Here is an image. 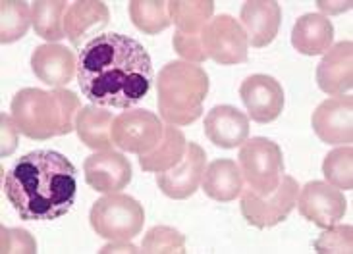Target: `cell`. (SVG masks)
<instances>
[{"label": "cell", "mask_w": 353, "mask_h": 254, "mask_svg": "<svg viewBox=\"0 0 353 254\" xmlns=\"http://www.w3.org/2000/svg\"><path fill=\"white\" fill-rule=\"evenodd\" d=\"M77 83L97 106L134 108L153 85L151 56L141 43L120 33H101L77 56Z\"/></svg>", "instance_id": "6da1fadb"}, {"label": "cell", "mask_w": 353, "mask_h": 254, "mask_svg": "<svg viewBox=\"0 0 353 254\" xmlns=\"http://www.w3.org/2000/svg\"><path fill=\"white\" fill-rule=\"evenodd\" d=\"M76 166L57 151H33L4 173V195L26 222H52L76 204Z\"/></svg>", "instance_id": "7a4b0ae2"}, {"label": "cell", "mask_w": 353, "mask_h": 254, "mask_svg": "<svg viewBox=\"0 0 353 254\" xmlns=\"http://www.w3.org/2000/svg\"><path fill=\"white\" fill-rule=\"evenodd\" d=\"M79 110L81 103L72 91H43L33 87L18 91L10 106L19 133L33 141H48L74 131Z\"/></svg>", "instance_id": "3957f363"}, {"label": "cell", "mask_w": 353, "mask_h": 254, "mask_svg": "<svg viewBox=\"0 0 353 254\" xmlns=\"http://www.w3.org/2000/svg\"><path fill=\"white\" fill-rule=\"evenodd\" d=\"M209 76L197 64L174 60L157 76V106L170 125H190L199 120L209 94Z\"/></svg>", "instance_id": "277c9868"}, {"label": "cell", "mask_w": 353, "mask_h": 254, "mask_svg": "<svg viewBox=\"0 0 353 254\" xmlns=\"http://www.w3.org/2000/svg\"><path fill=\"white\" fill-rule=\"evenodd\" d=\"M89 224L97 235L108 241H132L145 224L143 207L130 195L108 193L93 202Z\"/></svg>", "instance_id": "5b68a950"}, {"label": "cell", "mask_w": 353, "mask_h": 254, "mask_svg": "<svg viewBox=\"0 0 353 254\" xmlns=\"http://www.w3.org/2000/svg\"><path fill=\"white\" fill-rule=\"evenodd\" d=\"M239 169L248 187L257 195H268L278 187L284 176V156L276 142L267 137H255L239 149Z\"/></svg>", "instance_id": "8992f818"}, {"label": "cell", "mask_w": 353, "mask_h": 254, "mask_svg": "<svg viewBox=\"0 0 353 254\" xmlns=\"http://www.w3.org/2000/svg\"><path fill=\"white\" fill-rule=\"evenodd\" d=\"M299 195V185L294 178L282 176L278 187L268 195H257L253 189L241 191V214L249 226L257 229H268L286 222L294 210Z\"/></svg>", "instance_id": "52a82bcc"}, {"label": "cell", "mask_w": 353, "mask_h": 254, "mask_svg": "<svg viewBox=\"0 0 353 254\" xmlns=\"http://www.w3.org/2000/svg\"><path fill=\"white\" fill-rule=\"evenodd\" d=\"M201 45L210 60L222 66H236L248 62V35L238 19L228 14L210 19L201 33Z\"/></svg>", "instance_id": "ba28073f"}, {"label": "cell", "mask_w": 353, "mask_h": 254, "mask_svg": "<svg viewBox=\"0 0 353 254\" xmlns=\"http://www.w3.org/2000/svg\"><path fill=\"white\" fill-rule=\"evenodd\" d=\"M164 127L157 114L143 108H130L112 122V142L124 152L147 154L161 142Z\"/></svg>", "instance_id": "9c48e42d"}, {"label": "cell", "mask_w": 353, "mask_h": 254, "mask_svg": "<svg viewBox=\"0 0 353 254\" xmlns=\"http://www.w3.org/2000/svg\"><path fill=\"white\" fill-rule=\"evenodd\" d=\"M296 207L307 222L321 229H330L345 214V197L340 189L323 181H309L299 189Z\"/></svg>", "instance_id": "30bf717a"}, {"label": "cell", "mask_w": 353, "mask_h": 254, "mask_svg": "<svg viewBox=\"0 0 353 254\" xmlns=\"http://www.w3.org/2000/svg\"><path fill=\"white\" fill-rule=\"evenodd\" d=\"M207 168V154L197 142H188L185 154L172 169L157 173V185L174 200H183L195 195Z\"/></svg>", "instance_id": "8fae6325"}, {"label": "cell", "mask_w": 353, "mask_h": 254, "mask_svg": "<svg viewBox=\"0 0 353 254\" xmlns=\"http://www.w3.org/2000/svg\"><path fill=\"white\" fill-rule=\"evenodd\" d=\"M239 96L248 110L249 118L257 123H270L276 120L284 110V89L274 77L257 74L249 76L241 87Z\"/></svg>", "instance_id": "7c38bea8"}, {"label": "cell", "mask_w": 353, "mask_h": 254, "mask_svg": "<svg viewBox=\"0 0 353 254\" xmlns=\"http://www.w3.org/2000/svg\"><path fill=\"white\" fill-rule=\"evenodd\" d=\"M313 129L326 145H350L353 141V100L350 94L330 96L313 112Z\"/></svg>", "instance_id": "4fadbf2b"}, {"label": "cell", "mask_w": 353, "mask_h": 254, "mask_svg": "<svg viewBox=\"0 0 353 254\" xmlns=\"http://www.w3.org/2000/svg\"><path fill=\"white\" fill-rule=\"evenodd\" d=\"M85 181L97 193H120L132 181L134 169L122 152L97 151L83 164Z\"/></svg>", "instance_id": "5bb4252c"}, {"label": "cell", "mask_w": 353, "mask_h": 254, "mask_svg": "<svg viewBox=\"0 0 353 254\" xmlns=\"http://www.w3.org/2000/svg\"><path fill=\"white\" fill-rule=\"evenodd\" d=\"M316 85L330 96L347 94L353 87V45L352 41L336 43L325 52L316 66Z\"/></svg>", "instance_id": "9a60e30c"}, {"label": "cell", "mask_w": 353, "mask_h": 254, "mask_svg": "<svg viewBox=\"0 0 353 254\" xmlns=\"http://www.w3.org/2000/svg\"><path fill=\"white\" fill-rule=\"evenodd\" d=\"M31 70L45 85L62 89L77 74V58L64 45L48 43L41 45L31 54Z\"/></svg>", "instance_id": "2e32d148"}, {"label": "cell", "mask_w": 353, "mask_h": 254, "mask_svg": "<svg viewBox=\"0 0 353 254\" xmlns=\"http://www.w3.org/2000/svg\"><path fill=\"white\" fill-rule=\"evenodd\" d=\"M205 135L219 149H238L249 137V118L234 106L220 104L205 118Z\"/></svg>", "instance_id": "e0dca14e"}, {"label": "cell", "mask_w": 353, "mask_h": 254, "mask_svg": "<svg viewBox=\"0 0 353 254\" xmlns=\"http://www.w3.org/2000/svg\"><path fill=\"white\" fill-rule=\"evenodd\" d=\"M282 10L274 0H248L241 6V28L253 48L268 47L278 35Z\"/></svg>", "instance_id": "ac0fdd59"}, {"label": "cell", "mask_w": 353, "mask_h": 254, "mask_svg": "<svg viewBox=\"0 0 353 254\" xmlns=\"http://www.w3.org/2000/svg\"><path fill=\"white\" fill-rule=\"evenodd\" d=\"M110 23V14L105 2H74L64 14V31L70 43L76 48H83L101 35V31Z\"/></svg>", "instance_id": "d6986e66"}, {"label": "cell", "mask_w": 353, "mask_h": 254, "mask_svg": "<svg viewBox=\"0 0 353 254\" xmlns=\"http://www.w3.org/2000/svg\"><path fill=\"white\" fill-rule=\"evenodd\" d=\"M334 25L323 14H305L297 19L292 29V45L305 56L325 54L332 47Z\"/></svg>", "instance_id": "ffe728a7"}, {"label": "cell", "mask_w": 353, "mask_h": 254, "mask_svg": "<svg viewBox=\"0 0 353 254\" xmlns=\"http://www.w3.org/2000/svg\"><path fill=\"white\" fill-rule=\"evenodd\" d=\"M201 187L207 197L216 202L236 200L243 191V176H241L238 162L228 160V158L210 162L209 168H205Z\"/></svg>", "instance_id": "44dd1931"}, {"label": "cell", "mask_w": 353, "mask_h": 254, "mask_svg": "<svg viewBox=\"0 0 353 254\" xmlns=\"http://www.w3.org/2000/svg\"><path fill=\"white\" fill-rule=\"evenodd\" d=\"M112 122L114 116L101 106H85L76 116V131L87 149L108 151L112 142Z\"/></svg>", "instance_id": "7402d4cb"}, {"label": "cell", "mask_w": 353, "mask_h": 254, "mask_svg": "<svg viewBox=\"0 0 353 254\" xmlns=\"http://www.w3.org/2000/svg\"><path fill=\"white\" fill-rule=\"evenodd\" d=\"M185 149H188V141H185L183 133L174 125L164 127L161 142L151 152L139 156V166L143 171H153V173L168 171L183 158Z\"/></svg>", "instance_id": "603a6c76"}, {"label": "cell", "mask_w": 353, "mask_h": 254, "mask_svg": "<svg viewBox=\"0 0 353 254\" xmlns=\"http://www.w3.org/2000/svg\"><path fill=\"white\" fill-rule=\"evenodd\" d=\"M212 12H214L212 0H199V2L172 0V2H168L170 21L181 35H201L203 29L209 25Z\"/></svg>", "instance_id": "cb8c5ba5"}, {"label": "cell", "mask_w": 353, "mask_h": 254, "mask_svg": "<svg viewBox=\"0 0 353 254\" xmlns=\"http://www.w3.org/2000/svg\"><path fill=\"white\" fill-rule=\"evenodd\" d=\"M68 2L64 0H37L31 4V21L39 37L50 43H58L66 37L64 31V14Z\"/></svg>", "instance_id": "d4e9b609"}, {"label": "cell", "mask_w": 353, "mask_h": 254, "mask_svg": "<svg viewBox=\"0 0 353 254\" xmlns=\"http://www.w3.org/2000/svg\"><path fill=\"white\" fill-rule=\"evenodd\" d=\"M130 18L139 31L147 35H159L161 31L170 28L168 2L161 0H132L130 2Z\"/></svg>", "instance_id": "484cf974"}, {"label": "cell", "mask_w": 353, "mask_h": 254, "mask_svg": "<svg viewBox=\"0 0 353 254\" xmlns=\"http://www.w3.org/2000/svg\"><path fill=\"white\" fill-rule=\"evenodd\" d=\"M31 8L26 2L18 0H4L0 2V41L2 45L16 43L26 37L31 25Z\"/></svg>", "instance_id": "4316f807"}, {"label": "cell", "mask_w": 353, "mask_h": 254, "mask_svg": "<svg viewBox=\"0 0 353 254\" xmlns=\"http://www.w3.org/2000/svg\"><path fill=\"white\" fill-rule=\"evenodd\" d=\"M323 173L328 185L336 189H353V151L352 145H344L326 154Z\"/></svg>", "instance_id": "83f0119b"}, {"label": "cell", "mask_w": 353, "mask_h": 254, "mask_svg": "<svg viewBox=\"0 0 353 254\" xmlns=\"http://www.w3.org/2000/svg\"><path fill=\"white\" fill-rule=\"evenodd\" d=\"M143 253H185V237L172 227H153L143 241Z\"/></svg>", "instance_id": "f1b7e54d"}, {"label": "cell", "mask_w": 353, "mask_h": 254, "mask_svg": "<svg viewBox=\"0 0 353 254\" xmlns=\"http://www.w3.org/2000/svg\"><path fill=\"white\" fill-rule=\"evenodd\" d=\"M319 254H350L353 248L352 226H332L315 241Z\"/></svg>", "instance_id": "f546056e"}, {"label": "cell", "mask_w": 353, "mask_h": 254, "mask_svg": "<svg viewBox=\"0 0 353 254\" xmlns=\"http://www.w3.org/2000/svg\"><path fill=\"white\" fill-rule=\"evenodd\" d=\"M172 45L174 50L191 64H203L207 60V54H205L203 45H201V35H181L176 31Z\"/></svg>", "instance_id": "4dcf8cb0"}, {"label": "cell", "mask_w": 353, "mask_h": 254, "mask_svg": "<svg viewBox=\"0 0 353 254\" xmlns=\"http://www.w3.org/2000/svg\"><path fill=\"white\" fill-rule=\"evenodd\" d=\"M2 253H35V241L23 229H2Z\"/></svg>", "instance_id": "1f68e13d"}, {"label": "cell", "mask_w": 353, "mask_h": 254, "mask_svg": "<svg viewBox=\"0 0 353 254\" xmlns=\"http://www.w3.org/2000/svg\"><path fill=\"white\" fill-rule=\"evenodd\" d=\"M2 156H8L18 147V125L12 120V116L2 114Z\"/></svg>", "instance_id": "d6a6232c"}, {"label": "cell", "mask_w": 353, "mask_h": 254, "mask_svg": "<svg viewBox=\"0 0 353 254\" xmlns=\"http://www.w3.org/2000/svg\"><path fill=\"white\" fill-rule=\"evenodd\" d=\"M101 253H139V248L134 245H128V241H112V245L103 246Z\"/></svg>", "instance_id": "836d02e7"}]
</instances>
